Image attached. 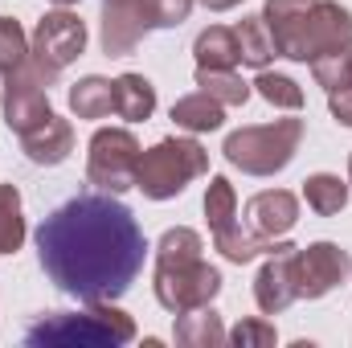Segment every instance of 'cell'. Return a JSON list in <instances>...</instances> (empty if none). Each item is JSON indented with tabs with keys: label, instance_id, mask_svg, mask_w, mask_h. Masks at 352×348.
Wrapping results in <instances>:
<instances>
[{
	"label": "cell",
	"instance_id": "5b68a950",
	"mask_svg": "<svg viewBox=\"0 0 352 348\" xmlns=\"http://www.w3.org/2000/svg\"><path fill=\"white\" fill-rule=\"evenodd\" d=\"M205 173H209V152L197 140L168 135V140H160L156 148H148L140 156L135 188L148 201H168V197H180L188 188V180H197Z\"/></svg>",
	"mask_w": 352,
	"mask_h": 348
},
{
	"label": "cell",
	"instance_id": "2e32d148",
	"mask_svg": "<svg viewBox=\"0 0 352 348\" xmlns=\"http://www.w3.org/2000/svg\"><path fill=\"white\" fill-rule=\"evenodd\" d=\"M192 54H197V66H209V70H234L242 62V50H238V33L226 29V25H209L197 33L192 41Z\"/></svg>",
	"mask_w": 352,
	"mask_h": 348
},
{
	"label": "cell",
	"instance_id": "4316f807",
	"mask_svg": "<svg viewBox=\"0 0 352 348\" xmlns=\"http://www.w3.org/2000/svg\"><path fill=\"white\" fill-rule=\"evenodd\" d=\"M192 0H140V25L144 33L152 29H176L180 21H188Z\"/></svg>",
	"mask_w": 352,
	"mask_h": 348
},
{
	"label": "cell",
	"instance_id": "30bf717a",
	"mask_svg": "<svg viewBox=\"0 0 352 348\" xmlns=\"http://www.w3.org/2000/svg\"><path fill=\"white\" fill-rule=\"evenodd\" d=\"M50 115H54V107H50V83L25 62L21 70H12L4 78V123H8V131L29 135Z\"/></svg>",
	"mask_w": 352,
	"mask_h": 348
},
{
	"label": "cell",
	"instance_id": "e0dca14e",
	"mask_svg": "<svg viewBox=\"0 0 352 348\" xmlns=\"http://www.w3.org/2000/svg\"><path fill=\"white\" fill-rule=\"evenodd\" d=\"M156 111V87L144 74H119L115 78V115L127 123H144Z\"/></svg>",
	"mask_w": 352,
	"mask_h": 348
},
{
	"label": "cell",
	"instance_id": "52a82bcc",
	"mask_svg": "<svg viewBox=\"0 0 352 348\" xmlns=\"http://www.w3.org/2000/svg\"><path fill=\"white\" fill-rule=\"evenodd\" d=\"M82 50H87V25H82V17L70 12V8H58V12H45L37 21L33 41H29V66L54 87V78L70 62H78Z\"/></svg>",
	"mask_w": 352,
	"mask_h": 348
},
{
	"label": "cell",
	"instance_id": "83f0119b",
	"mask_svg": "<svg viewBox=\"0 0 352 348\" xmlns=\"http://www.w3.org/2000/svg\"><path fill=\"white\" fill-rule=\"evenodd\" d=\"M25 62H29V41H25L21 21L0 17V74L8 78V74H12V70H21Z\"/></svg>",
	"mask_w": 352,
	"mask_h": 348
},
{
	"label": "cell",
	"instance_id": "484cf974",
	"mask_svg": "<svg viewBox=\"0 0 352 348\" xmlns=\"http://www.w3.org/2000/svg\"><path fill=\"white\" fill-rule=\"evenodd\" d=\"M250 87L258 90L270 107H283V111H299V107H303V90H299V83H295V78H287V74L258 70V78H254Z\"/></svg>",
	"mask_w": 352,
	"mask_h": 348
},
{
	"label": "cell",
	"instance_id": "4fadbf2b",
	"mask_svg": "<svg viewBox=\"0 0 352 348\" xmlns=\"http://www.w3.org/2000/svg\"><path fill=\"white\" fill-rule=\"evenodd\" d=\"M299 221V201L287 188H266L246 201V230L258 238H278Z\"/></svg>",
	"mask_w": 352,
	"mask_h": 348
},
{
	"label": "cell",
	"instance_id": "f1b7e54d",
	"mask_svg": "<svg viewBox=\"0 0 352 348\" xmlns=\"http://www.w3.org/2000/svg\"><path fill=\"white\" fill-rule=\"evenodd\" d=\"M226 340L234 348H270L274 345V324H266V320H238V328L226 332Z\"/></svg>",
	"mask_w": 352,
	"mask_h": 348
},
{
	"label": "cell",
	"instance_id": "4dcf8cb0",
	"mask_svg": "<svg viewBox=\"0 0 352 348\" xmlns=\"http://www.w3.org/2000/svg\"><path fill=\"white\" fill-rule=\"evenodd\" d=\"M201 4H205L209 12H226V8H238L242 0H201Z\"/></svg>",
	"mask_w": 352,
	"mask_h": 348
},
{
	"label": "cell",
	"instance_id": "44dd1931",
	"mask_svg": "<svg viewBox=\"0 0 352 348\" xmlns=\"http://www.w3.org/2000/svg\"><path fill=\"white\" fill-rule=\"evenodd\" d=\"M226 107L217 102V98H209L205 90H197V94H184V98H176L173 102V123L176 127H184V131H217L221 123H226V115H221Z\"/></svg>",
	"mask_w": 352,
	"mask_h": 348
},
{
	"label": "cell",
	"instance_id": "f546056e",
	"mask_svg": "<svg viewBox=\"0 0 352 348\" xmlns=\"http://www.w3.org/2000/svg\"><path fill=\"white\" fill-rule=\"evenodd\" d=\"M328 107H332L336 123H344V127H352V78L344 83V87L328 90Z\"/></svg>",
	"mask_w": 352,
	"mask_h": 348
},
{
	"label": "cell",
	"instance_id": "8992f818",
	"mask_svg": "<svg viewBox=\"0 0 352 348\" xmlns=\"http://www.w3.org/2000/svg\"><path fill=\"white\" fill-rule=\"evenodd\" d=\"M205 217H209V230H213L217 250L230 262H238V266L283 246V242L258 238V234H250L242 226V217H238V193H234V184L226 176H213L209 180V188H205Z\"/></svg>",
	"mask_w": 352,
	"mask_h": 348
},
{
	"label": "cell",
	"instance_id": "ac0fdd59",
	"mask_svg": "<svg viewBox=\"0 0 352 348\" xmlns=\"http://www.w3.org/2000/svg\"><path fill=\"white\" fill-rule=\"evenodd\" d=\"M176 345L184 348H221L226 345V328H221V316L213 307H197V312H184L176 316Z\"/></svg>",
	"mask_w": 352,
	"mask_h": 348
},
{
	"label": "cell",
	"instance_id": "d6986e66",
	"mask_svg": "<svg viewBox=\"0 0 352 348\" xmlns=\"http://www.w3.org/2000/svg\"><path fill=\"white\" fill-rule=\"evenodd\" d=\"M311 4L316 0H266L263 21H266V29H270V37H274L278 58L291 50V41H295V33H299V25H303V17H307Z\"/></svg>",
	"mask_w": 352,
	"mask_h": 348
},
{
	"label": "cell",
	"instance_id": "9a60e30c",
	"mask_svg": "<svg viewBox=\"0 0 352 348\" xmlns=\"http://www.w3.org/2000/svg\"><path fill=\"white\" fill-rule=\"evenodd\" d=\"M21 148H25V156L33 160V164H45V168H54V164H62L70 152H74V127H70V119H62V115H50L37 131H29V135H21Z\"/></svg>",
	"mask_w": 352,
	"mask_h": 348
},
{
	"label": "cell",
	"instance_id": "6da1fadb",
	"mask_svg": "<svg viewBox=\"0 0 352 348\" xmlns=\"http://www.w3.org/2000/svg\"><path fill=\"white\" fill-rule=\"evenodd\" d=\"M148 238L115 193H82L58 205L37 230V259L50 283L82 303H111L144 270Z\"/></svg>",
	"mask_w": 352,
	"mask_h": 348
},
{
	"label": "cell",
	"instance_id": "8fae6325",
	"mask_svg": "<svg viewBox=\"0 0 352 348\" xmlns=\"http://www.w3.org/2000/svg\"><path fill=\"white\" fill-rule=\"evenodd\" d=\"M299 299V246L283 242L278 250H270L254 279V303L263 307L266 316L287 312Z\"/></svg>",
	"mask_w": 352,
	"mask_h": 348
},
{
	"label": "cell",
	"instance_id": "9c48e42d",
	"mask_svg": "<svg viewBox=\"0 0 352 348\" xmlns=\"http://www.w3.org/2000/svg\"><path fill=\"white\" fill-rule=\"evenodd\" d=\"M140 140L127 127H98L90 135V156H87V180L102 193H127L135 188L140 173Z\"/></svg>",
	"mask_w": 352,
	"mask_h": 348
},
{
	"label": "cell",
	"instance_id": "ffe728a7",
	"mask_svg": "<svg viewBox=\"0 0 352 348\" xmlns=\"http://www.w3.org/2000/svg\"><path fill=\"white\" fill-rule=\"evenodd\" d=\"M70 111L78 119H107L115 111V83L102 74H87L70 87Z\"/></svg>",
	"mask_w": 352,
	"mask_h": 348
},
{
	"label": "cell",
	"instance_id": "ba28073f",
	"mask_svg": "<svg viewBox=\"0 0 352 348\" xmlns=\"http://www.w3.org/2000/svg\"><path fill=\"white\" fill-rule=\"evenodd\" d=\"M340 54H352V12L336 0H316L283 58L311 66V62L340 58Z\"/></svg>",
	"mask_w": 352,
	"mask_h": 348
},
{
	"label": "cell",
	"instance_id": "cb8c5ba5",
	"mask_svg": "<svg viewBox=\"0 0 352 348\" xmlns=\"http://www.w3.org/2000/svg\"><path fill=\"white\" fill-rule=\"evenodd\" d=\"M197 87L205 90L209 98H217L221 107H242L250 98V83H242L234 70H209V66H197Z\"/></svg>",
	"mask_w": 352,
	"mask_h": 348
},
{
	"label": "cell",
	"instance_id": "7a4b0ae2",
	"mask_svg": "<svg viewBox=\"0 0 352 348\" xmlns=\"http://www.w3.org/2000/svg\"><path fill=\"white\" fill-rule=\"evenodd\" d=\"M156 299L164 312L184 316L197 307H209L221 291V270L201 259V234L188 226L164 230L160 246H156Z\"/></svg>",
	"mask_w": 352,
	"mask_h": 348
},
{
	"label": "cell",
	"instance_id": "603a6c76",
	"mask_svg": "<svg viewBox=\"0 0 352 348\" xmlns=\"http://www.w3.org/2000/svg\"><path fill=\"white\" fill-rule=\"evenodd\" d=\"M303 197H307V205H311L320 217H336V213L349 205V184L332 173H316V176L303 180Z\"/></svg>",
	"mask_w": 352,
	"mask_h": 348
},
{
	"label": "cell",
	"instance_id": "d6a6232c",
	"mask_svg": "<svg viewBox=\"0 0 352 348\" xmlns=\"http://www.w3.org/2000/svg\"><path fill=\"white\" fill-rule=\"evenodd\" d=\"M349 180H352V156H349Z\"/></svg>",
	"mask_w": 352,
	"mask_h": 348
},
{
	"label": "cell",
	"instance_id": "1f68e13d",
	"mask_svg": "<svg viewBox=\"0 0 352 348\" xmlns=\"http://www.w3.org/2000/svg\"><path fill=\"white\" fill-rule=\"evenodd\" d=\"M54 4H62V8H66V4H78V0H54Z\"/></svg>",
	"mask_w": 352,
	"mask_h": 348
},
{
	"label": "cell",
	"instance_id": "7c38bea8",
	"mask_svg": "<svg viewBox=\"0 0 352 348\" xmlns=\"http://www.w3.org/2000/svg\"><path fill=\"white\" fill-rule=\"evenodd\" d=\"M349 274V250H340L336 242H311L307 250H299V299H320V295L336 291Z\"/></svg>",
	"mask_w": 352,
	"mask_h": 348
},
{
	"label": "cell",
	"instance_id": "5bb4252c",
	"mask_svg": "<svg viewBox=\"0 0 352 348\" xmlns=\"http://www.w3.org/2000/svg\"><path fill=\"white\" fill-rule=\"evenodd\" d=\"M144 37V25H140V0H102V29H98V41H102V54L107 58H127Z\"/></svg>",
	"mask_w": 352,
	"mask_h": 348
},
{
	"label": "cell",
	"instance_id": "3957f363",
	"mask_svg": "<svg viewBox=\"0 0 352 348\" xmlns=\"http://www.w3.org/2000/svg\"><path fill=\"white\" fill-rule=\"evenodd\" d=\"M135 340V320L111 303H90L87 312H50L29 332L33 348H119Z\"/></svg>",
	"mask_w": 352,
	"mask_h": 348
},
{
	"label": "cell",
	"instance_id": "d4e9b609",
	"mask_svg": "<svg viewBox=\"0 0 352 348\" xmlns=\"http://www.w3.org/2000/svg\"><path fill=\"white\" fill-rule=\"evenodd\" d=\"M25 242V213L16 184H0V254H16Z\"/></svg>",
	"mask_w": 352,
	"mask_h": 348
},
{
	"label": "cell",
	"instance_id": "277c9868",
	"mask_svg": "<svg viewBox=\"0 0 352 348\" xmlns=\"http://www.w3.org/2000/svg\"><path fill=\"white\" fill-rule=\"evenodd\" d=\"M303 144V119H274L258 127H242L226 135V160L250 176H274L283 173Z\"/></svg>",
	"mask_w": 352,
	"mask_h": 348
},
{
	"label": "cell",
	"instance_id": "7402d4cb",
	"mask_svg": "<svg viewBox=\"0 0 352 348\" xmlns=\"http://www.w3.org/2000/svg\"><path fill=\"white\" fill-rule=\"evenodd\" d=\"M234 33H238V50H242V62H246V66L266 70V66H270V58H278L274 37H270V29H266L263 17H242Z\"/></svg>",
	"mask_w": 352,
	"mask_h": 348
}]
</instances>
